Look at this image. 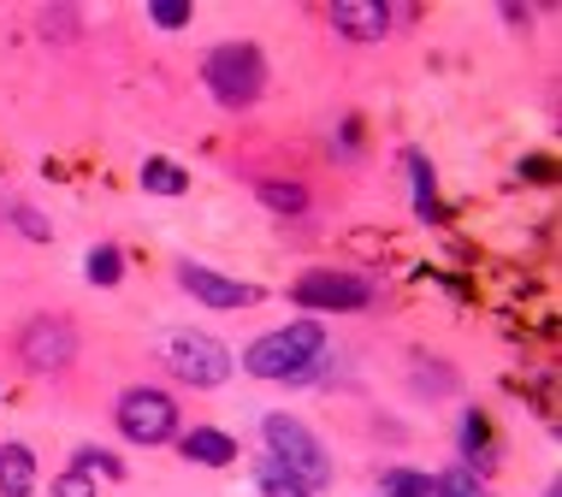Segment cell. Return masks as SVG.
I'll use <instances>...</instances> for the list:
<instances>
[{
    "label": "cell",
    "mask_w": 562,
    "mask_h": 497,
    "mask_svg": "<svg viewBox=\"0 0 562 497\" xmlns=\"http://www.w3.org/2000/svg\"><path fill=\"white\" fill-rule=\"evenodd\" d=\"M321 361H326L321 320H291V326L267 331V338H255L249 350H243V368H249L255 380H284V385H308L314 373H321Z\"/></svg>",
    "instance_id": "6da1fadb"
},
{
    "label": "cell",
    "mask_w": 562,
    "mask_h": 497,
    "mask_svg": "<svg viewBox=\"0 0 562 497\" xmlns=\"http://www.w3.org/2000/svg\"><path fill=\"white\" fill-rule=\"evenodd\" d=\"M202 83L220 108H249L267 89V59L255 42H220V48L202 59Z\"/></svg>",
    "instance_id": "7a4b0ae2"
},
{
    "label": "cell",
    "mask_w": 562,
    "mask_h": 497,
    "mask_svg": "<svg viewBox=\"0 0 562 497\" xmlns=\"http://www.w3.org/2000/svg\"><path fill=\"white\" fill-rule=\"evenodd\" d=\"M261 432H267V456L279 462V468L291 474V479H302L308 492L331 486V456H326V444L314 439L302 420H291V415H267Z\"/></svg>",
    "instance_id": "3957f363"
},
{
    "label": "cell",
    "mask_w": 562,
    "mask_h": 497,
    "mask_svg": "<svg viewBox=\"0 0 562 497\" xmlns=\"http://www.w3.org/2000/svg\"><path fill=\"white\" fill-rule=\"evenodd\" d=\"M160 361L195 391H214V385L232 380V350H225L220 338H207V331H166Z\"/></svg>",
    "instance_id": "277c9868"
},
{
    "label": "cell",
    "mask_w": 562,
    "mask_h": 497,
    "mask_svg": "<svg viewBox=\"0 0 562 497\" xmlns=\"http://www.w3.org/2000/svg\"><path fill=\"white\" fill-rule=\"evenodd\" d=\"M119 432H125L131 444H166L178 432V403L166 397V391L136 385L119 397Z\"/></svg>",
    "instance_id": "5b68a950"
},
{
    "label": "cell",
    "mask_w": 562,
    "mask_h": 497,
    "mask_svg": "<svg viewBox=\"0 0 562 497\" xmlns=\"http://www.w3.org/2000/svg\"><path fill=\"white\" fill-rule=\"evenodd\" d=\"M19 355L30 373H59L71 368V355H78V331H71L66 320H54V314H42V320H30L19 331Z\"/></svg>",
    "instance_id": "8992f818"
},
{
    "label": "cell",
    "mask_w": 562,
    "mask_h": 497,
    "mask_svg": "<svg viewBox=\"0 0 562 497\" xmlns=\"http://www.w3.org/2000/svg\"><path fill=\"white\" fill-rule=\"evenodd\" d=\"M291 296L302 308H361L368 303V284H361L356 273H338V267H321V273H302L291 284Z\"/></svg>",
    "instance_id": "52a82bcc"
},
{
    "label": "cell",
    "mask_w": 562,
    "mask_h": 497,
    "mask_svg": "<svg viewBox=\"0 0 562 497\" xmlns=\"http://www.w3.org/2000/svg\"><path fill=\"white\" fill-rule=\"evenodd\" d=\"M178 284H184L195 303H207V308H255V303H261L255 284H237V279L214 273V267H195V261L178 267Z\"/></svg>",
    "instance_id": "ba28073f"
},
{
    "label": "cell",
    "mask_w": 562,
    "mask_h": 497,
    "mask_svg": "<svg viewBox=\"0 0 562 497\" xmlns=\"http://www.w3.org/2000/svg\"><path fill=\"white\" fill-rule=\"evenodd\" d=\"M331 30L349 42H385L391 12L379 7V0H331Z\"/></svg>",
    "instance_id": "9c48e42d"
},
{
    "label": "cell",
    "mask_w": 562,
    "mask_h": 497,
    "mask_svg": "<svg viewBox=\"0 0 562 497\" xmlns=\"http://www.w3.org/2000/svg\"><path fill=\"white\" fill-rule=\"evenodd\" d=\"M36 492V456L30 444H0V497H30Z\"/></svg>",
    "instance_id": "30bf717a"
},
{
    "label": "cell",
    "mask_w": 562,
    "mask_h": 497,
    "mask_svg": "<svg viewBox=\"0 0 562 497\" xmlns=\"http://www.w3.org/2000/svg\"><path fill=\"white\" fill-rule=\"evenodd\" d=\"M178 450H184L190 462H202V468H225V462H237V444L225 439V432H214V427L184 432V439H178Z\"/></svg>",
    "instance_id": "8fae6325"
},
{
    "label": "cell",
    "mask_w": 562,
    "mask_h": 497,
    "mask_svg": "<svg viewBox=\"0 0 562 497\" xmlns=\"http://www.w3.org/2000/svg\"><path fill=\"white\" fill-rule=\"evenodd\" d=\"M143 184L155 190V195H184L190 178H184V166H172V160H148L143 166Z\"/></svg>",
    "instance_id": "7c38bea8"
},
{
    "label": "cell",
    "mask_w": 562,
    "mask_h": 497,
    "mask_svg": "<svg viewBox=\"0 0 562 497\" xmlns=\"http://www.w3.org/2000/svg\"><path fill=\"white\" fill-rule=\"evenodd\" d=\"M261 202L272 207V214H302V207H308V190H302V184H284V178H267V184H261Z\"/></svg>",
    "instance_id": "4fadbf2b"
},
{
    "label": "cell",
    "mask_w": 562,
    "mask_h": 497,
    "mask_svg": "<svg viewBox=\"0 0 562 497\" xmlns=\"http://www.w3.org/2000/svg\"><path fill=\"white\" fill-rule=\"evenodd\" d=\"M255 479H261V497H314L308 486H302V479H291V474H284L272 456L261 462V468H255Z\"/></svg>",
    "instance_id": "5bb4252c"
},
{
    "label": "cell",
    "mask_w": 562,
    "mask_h": 497,
    "mask_svg": "<svg viewBox=\"0 0 562 497\" xmlns=\"http://www.w3.org/2000/svg\"><path fill=\"white\" fill-rule=\"evenodd\" d=\"M83 273H89V284H119V273H125V255H119L113 244H101V249H89Z\"/></svg>",
    "instance_id": "9a60e30c"
},
{
    "label": "cell",
    "mask_w": 562,
    "mask_h": 497,
    "mask_svg": "<svg viewBox=\"0 0 562 497\" xmlns=\"http://www.w3.org/2000/svg\"><path fill=\"white\" fill-rule=\"evenodd\" d=\"M379 497H432V479L415 474V468H391L385 486H379Z\"/></svg>",
    "instance_id": "2e32d148"
},
{
    "label": "cell",
    "mask_w": 562,
    "mask_h": 497,
    "mask_svg": "<svg viewBox=\"0 0 562 497\" xmlns=\"http://www.w3.org/2000/svg\"><path fill=\"white\" fill-rule=\"evenodd\" d=\"M432 497H485V486L474 479V468H450V474H438Z\"/></svg>",
    "instance_id": "e0dca14e"
},
{
    "label": "cell",
    "mask_w": 562,
    "mask_h": 497,
    "mask_svg": "<svg viewBox=\"0 0 562 497\" xmlns=\"http://www.w3.org/2000/svg\"><path fill=\"white\" fill-rule=\"evenodd\" d=\"M78 474H89V479H119V474H125V468H119V462L108 456V450H78Z\"/></svg>",
    "instance_id": "ac0fdd59"
},
{
    "label": "cell",
    "mask_w": 562,
    "mask_h": 497,
    "mask_svg": "<svg viewBox=\"0 0 562 497\" xmlns=\"http://www.w3.org/2000/svg\"><path fill=\"white\" fill-rule=\"evenodd\" d=\"M148 12H155L160 30H184V24H190V7H178V0H155Z\"/></svg>",
    "instance_id": "d6986e66"
},
{
    "label": "cell",
    "mask_w": 562,
    "mask_h": 497,
    "mask_svg": "<svg viewBox=\"0 0 562 497\" xmlns=\"http://www.w3.org/2000/svg\"><path fill=\"white\" fill-rule=\"evenodd\" d=\"M408 172H415V195H420V214H432V172L420 155H408Z\"/></svg>",
    "instance_id": "ffe728a7"
},
{
    "label": "cell",
    "mask_w": 562,
    "mask_h": 497,
    "mask_svg": "<svg viewBox=\"0 0 562 497\" xmlns=\"http://www.w3.org/2000/svg\"><path fill=\"white\" fill-rule=\"evenodd\" d=\"M89 492H95V479H89V474H78V468L54 479V497H89Z\"/></svg>",
    "instance_id": "44dd1931"
},
{
    "label": "cell",
    "mask_w": 562,
    "mask_h": 497,
    "mask_svg": "<svg viewBox=\"0 0 562 497\" xmlns=\"http://www.w3.org/2000/svg\"><path fill=\"white\" fill-rule=\"evenodd\" d=\"M12 219H19V231L30 237V244H48V225H42V214H36V207H19Z\"/></svg>",
    "instance_id": "7402d4cb"
},
{
    "label": "cell",
    "mask_w": 562,
    "mask_h": 497,
    "mask_svg": "<svg viewBox=\"0 0 562 497\" xmlns=\"http://www.w3.org/2000/svg\"><path fill=\"white\" fill-rule=\"evenodd\" d=\"M462 450H468V456H474V450H485V420H480V415L462 420Z\"/></svg>",
    "instance_id": "603a6c76"
},
{
    "label": "cell",
    "mask_w": 562,
    "mask_h": 497,
    "mask_svg": "<svg viewBox=\"0 0 562 497\" xmlns=\"http://www.w3.org/2000/svg\"><path fill=\"white\" fill-rule=\"evenodd\" d=\"M544 497H557V492H544Z\"/></svg>",
    "instance_id": "cb8c5ba5"
}]
</instances>
